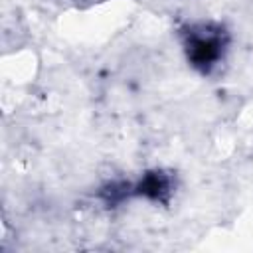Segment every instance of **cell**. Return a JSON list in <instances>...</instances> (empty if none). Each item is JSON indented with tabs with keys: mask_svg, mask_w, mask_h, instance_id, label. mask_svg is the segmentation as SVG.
<instances>
[{
	"mask_svg": "<svg viewBox=\"0 0 253 253\" xmlns=\"http://www.w3.org/2000/svg\"><path fill=\"white\" fill-rule=\"evenodd\" d=\"M227 32L217 24H194L184 30V51L188 61L202 73L211 71L225 53Z\"/></svg>",
	"mask_w": 253,
	"mask_h": 253,
	"instance_id": "cell-1",
	"label": "cell"
}]
</instances>
